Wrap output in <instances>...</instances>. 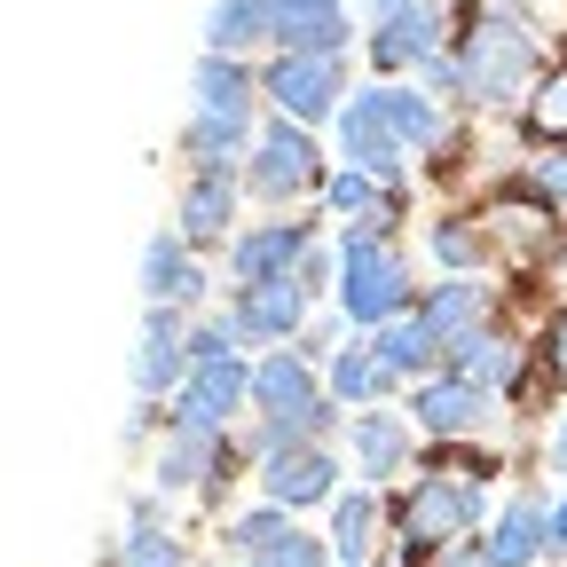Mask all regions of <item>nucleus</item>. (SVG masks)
<instances>
[{"label":"nucleus","mask_w":567,"mask_h":567,"mask_svg":"<svg viewBox=\"0 0 567 567\" xmlns=\"http://www.w3.org/2000/svg\"><path fill=\"white\" fill-rule=\"evenodd\" d=\"M488 308H496V300H488L481 276H450V284H434V292L417 300V316H425V331L442 339V354H450L457 339H473V331L488 323Z\"/></svg>","instance_id":"nucleus-23"},{"label":"nucleus","mask_w":567,"mask_h":567,"mask_svg":"<svg viewBox=\"0 0 567 567\" xmlns=\"http://www.w3.org/2000/svg\"><path fill=\"white\" fill-rule=\"evenodd\" d=\"M450 55L465 71V95L473 103H528L544 80V32L528 24L520 0H465V17L450 32Z\"/></svg>","instance_id":"nucleus-1"},{"label":"nucleus","mask_w":567,"mask_h":567,"mask_svg":"<svg viewBox=\"0 0 567 567\" xmlns=\"http://www.w3.org/2000/svg\"><path fill=\"white\" fill-rule=\"evenodd\" d=\"M481 417H488V394L465 386V379H450V371H434V379L410 386V425H417L425 442H465Z\"/></svg>","instance_id":"nucleus-16"},{"label":"nucleus","mask_w":567,"mask_h":567,"mask_svg":"<svg viewBox=\"0 0 567 567\" xmlns=\"http://www.w3.org/2000/svg\"><path fill=\"white\" fill-rule=\"evenodd\" d=\"M237 567H323V544L316 536H292V544H276L260 559H237Z\"/></svg>","instance_id":"nucleus-36"},{"label":"nucleus","mask_w":567,"mask_h":567,"mask_svg":"<svg viewBox=\"0 0 567 567\" xmlns=\"http://www.w3.org/2000/svg\"><path fill=\"white\" fill-rule=\"evenodd\" d=\"M528 189H536L544 205H559V213H567V151H544V158L528 166Z\"/></svg>","instance_id":"nucleus-35"},{"label":"nucleus","mask_w":567,"mask_h":567,"mask_svg":"<svg viewBox=\"0 0 567 567\" xmlns=\"http://www.w3.org/2000/svg\"><path fill=\"white\" fill-rule=\"evenodd\" d=\"M363 9H371V32H379V24H394V17H410V9H417V0H363Z\"/></svg>","instance_id":"nucleus-39"},{"label":"nucleus","mask_w":567,"mask_h":567,"mask_svg":"<svg viewBox=\"0 0 567 567\" xmlns=\"http://www.w3.org/2000/svg\"><path fill=\"white\" fill-rule=\"evenodd\" d=\"M103 567H182V544H174L166 528H134V520H126V536L111 544Z\"/></svg>","instance_id":"nucleus-32"},{"label":"nucleus","mask_w":567,"mask_h":567,"mask_svg":"<svg viewBox=\"0 0 567 567\" xmlns=\"http://www.w3.org/2000/svg\"><path fill=\"white\" fill-rule=\"evenodd\" d=\"M276 48V0H213L205 17V48L213 55H245V48Z\"/></svg>","instance_id":"nucleus-26"},{"label":"nucleus","mask_w":567,"mask_h":567,"mask_svg":"<svg viewBox=\"0 0 567 567\" xmlns=\"http://www.w3.org/2000/svg\"><path fill=\"white\" fill-rule=\"evenodd\" d=\"M481 551H488V567H536L551 551V505H544L536 488L513 496V505L496 513V528L481 536Z\"/></svg>","instance_id":"nucleus-20"},{"label":"nucleus","mask_w":567,"mask_h":567,"mask_svg":"<svg viewBox=\"0 0 567 567\" xmlns=\"http://www.w3.org/2000/svg\"><path fill=\"white\" fill-rule=\"evenodd\" d=\"M425 252H434L450 276H473V268L488 260V237H481V221H473V213H442V221L425 229Z\"/></svg>","instance_id":"nucleus-30"},{"label":"nucleus","mask_w":567,"mask_h":567,"mask_svg":"<svg viewBox=\"0 0 567 567\" xmlns=\"http://www.w3.org/2000/svg\"><path fill=\"white\" fill-rule=\"evenodd\" d=\"M481 481H450V473H417L410 496H394V536H402V559L425 567L442 559L450 544H465L481 528Z\"/></svg>","instance_id":"nucleus-3"},{"label":"nucleus","mask_w":567,"mask_h":567,"mask_svg":"<svg viewBox=\"0 0 567 567\" xmlns=\"http://www.w3.org/2000/svg\"><path fill=\"white\" fill-rule=\"evenodd\" d=\"M386 386H394V379H386V363L371 354V339H363V347H339L331 363H323V394H331L339 410H371Z\"/></svg>","instance_id":"nucleus-27"},{"label":"nucleus","mask_w":567,"mask_h":567,"mask_svg":"<svg viewBox=\"0 0 567 567\" xmlns=\"http://www.w3.org/2000/svg\"><path fill=\"white\" fill-rule=\"evenodd\" d=\"M308 245H316L308 221H260V229L229 237V284H237V292H245V284H284L308 260Z\"/></svg>","instance_id":"nucleus-11"},{"label":"nucleus","mask_w":567,"mask_h":567,"mask_svg":"<svg viewBox=\"0 0 567 567\" xmlns=\"http://www.w3.org/2000/svg\"><path fill=\"white\" fill-rule=\"evenodd\" d=\"M551 473H567V410H559V425H551Z\"/></svg>","instance_id":"nucleus-40"},{"label":"nucleus","mask_w":567,"mask_h":567,"mask_svg":"<svg viewBox=\"0 0 567 567\" xmlns=\"http://www.w3.org/2000/svg\"><path fill=\"white\" fill-rule=\"evenodd\" d=\"M551 551H567V496L551 505Z\"/></svg>","instance_id":"nucleus-41"},{"label":"nucleus","mask_w":567,"mask_h":567,"mask_svg":"<svg viewBox=\"0 0 567 567\" xmlns=\"http://www.w3.org/2000/svg\"><path fill=\"white\" fill-rule=\"evenodd\" d=\"M245 182H252V197H268V205H292V197L323 189L331 174H323L316 134L268 111V126H260V142H252V166H245Z\"/></svg>","instance_id":"nucleus-6"},{"label":"nucleus","mask_w":567,"mask_h":567,"mask_svg":"<svg viewBox=\"0 0 567 567\" xmlns=\"http://www.w3.org/2000/svg\"><path fill=\"white\" fill-rule=\"evenodd\" d=\"M520 134H528V142H544V151H567V55H559V63H544L536 95L520 103Z\"/></svg>","instance_id":"nucleus-29"},{"label":"nucleus","mask_w":567,"mask_h":567,"mask_svg":"<svg viewBox=\"0 0 567 567\" xmlns=\"http://www.w3.org/2000/svg\"><path fill=\"white\" fill-rule=\"evenodd\" d=\"M425 567H488V551H481V544L465 536V544H450L442 559H425Z\"/></svg>","instance_id":"nucleus-38"},{"label":"nucleus","mask_w":567,"mask_h":567,"mask_svg":"<svg viewBox=\"0 0 567 567\" xmlns=\"http://www.w3.org/2000/svg\"><path fill=\"white\" fill-rule=\"evenodd\" d=\"M481 237L505 245L513 260H528V252H544V245L559 237V205H544L528 182H520V189H496V197L481 205Z\"/></svg>","instance_id":"nucleus-14"},{"label":"nucleus","mask_w":567,"mask_h":567,"mask_svg":"<svg viewBox=\"0 0 567 567\" xmlns=\"http://www.w3.org/2000/svg\"><path fill=\"white\" fill-rule=\"evenodd\" d=\"M151 473H158V496L166 488H221V481H237V442L229 434H189V425H166Z\"/></svg>","instance_id":"nucleus-10"},{"label":"nucleus","mask_w":567,"mask_h":567,"mask_svg":"<svg viewBox=\"0 0 567 567\" xmlns=\"http://www.w3.org/2000/svg\"><path fill=\"white\" fill-rule=\"evenodd\" d=\"M544 363H551V371L567 379V308H559V316L544 323Z\"/></svg>","instance_id":"nucleus-37"},{"label":"nucleus","mask_w":567,"mask_h":567,"mask_svg":"<svg viewBox=\"0 0 567 567\" xmlns=\"http://www.w3.org/2000/svg\"><path fill=\"white\" fill-rule=\"evenodd\" d=\"M245 410H252V363L229 354V363H197L189 371V386L166 410V425H189V434H229Z\"/></svg>","instance_id":"nucleus-7"},{"label":"nucleus","mask_w":567,"mask_h":567,"mask_svg":"<svg viewBox=\"0 0 567 567\" xmlns=\"http://www.w3.org/2000/svg\"><path fill=\"white\" fill-rule=\"evenodd\" d=\"M189 331H182V308H151L142 316V347H134V394L142 402H174L189 386Z\"/></svg>","instance_id":"nucleus-8"},{"label":"nucleus","mask_w":567,"mask_h":567,"mask_svg":"<svg viewBox=\"0 0 567 567\" xmlns=\"http://www.w3.org/2000/svg\"><path fill=\"white\" fill-rule=\"evenodd\" d=\"M410 442H417L410 410H354L347 417V457H354V473H363V488L410 473Z\"/></svg>","instance_id":"nucleus-12"},{"label":"nucleus","mask_w":567,"mask_h":567,"mask_svg":"<svg viewBox=\"0 0 567 567\" xmlns=\"http://www.w3.org/2000/svg\"><path fill=\"white\" fill-rule=\"evenodd\" d=\"M260 95L276 118H292V126H316V118H339L354 95L347 87V55H268L260 63Z\"/></svg>","instance_id":"nucleus-4"},{"label":"nucleus","mask_w":567,"mask_h":567,"mask_svg":"<svg viewBox=\"0 0 567 567\" xmlns=\"http://www.w3.org/2000/svg\"><path fill=\"white\" fill-rule=\"evenodd\" d=\"M174 237L189 252L237 237V174H189L182 182V205H174Z\"/></svg>","instance_id":"nucleus-18"},{"label":"nucleus","mask_w":567,"mask_h":567,"mask_svg":"<svg viewBox=\"0 0 567 567\" xmlns=\"http://www.w3.org/2000/svg\"><path fill=\"white\" fill-rule=\"evenodd\" d=\"M339 158H347L354 174H371L386 197L410 189V151H402L394 126H386V80L347 95V111H339Z\"/></svg>","instance_id":"nucleus-5"},{"label":"nucleus","mask_w":567,"mask_h":567,"mask_svg":"<svg viewBox=\"0 0 567 567\" xmlns=\"http://www.w3.org/2000/svg\"><path fill=\"white\" fill-rule=\"evenodd\" d=\"M300 528H292V513L284 505H260V513H245V520H229V551L237 559H260V551H276V544H292Z\"/></svg>","instance_id":"nucleus-31"},{"label":"nucleus","mask_w":567,"mask_h":567,"mask_svg":"<svg viewBox=\"0 0 567 567\" xmlns=\"http://www.w3.org/2000/svg\"><path fill=\"white\" fill-rule=\"evenodd\" d=\"M371 354L386 363V379H434V363H450L442 339L425 331V316H417V308H410V316H394L386 331H371Z\"/></svg>","instance_id":"nucleus-24"},{"label":"nucleus","mask_w":567,"mask_h":567,"mask_svg":"<svg viewBox=\"0 0 567 567\" xmlns=\"http://www.w3.org/2000/svg\"><path fill=\"white\" fill-rule=\"evenodd\" d=\"M308 292H300V284L292 276H284V284H245V292H229V316H237V331L245 339H260V347H292L300 331H308Z\"/></svg>","instance_id":"nucleus-15"},{"label":"nucleus","mask_w":567,"mask_h":567,"mask_svg":"<svg viewBox=\"0 0 567 567\" xmlns=\"http://www.w3.org/2000/svg\"><path fill=\"white\" fill-rule=\"evenodd\" d=\"M252 103H260V71H245V55H197L189 71V118H229V126H252Z\"/></svg>","instance_id":"nucleus-13"},{"label":"nucleus","mask_w":567,"mask_h":567,"mask_svg":"<svg viewBox=\"0 0 567 567\" xmlns=\"http://www.w3.org/2000/svg\"><path fill=\"white\" fill-rule=\"evenodd\" d=\"M450 32H457V24H442L434 0H417L410 17H394V24H379V32L363 40V55L386 71V80H394V71H425V63H434V55L450 48Z\"/></svg>","instance_id":"nucleus-17"},{"label":"nucleus","mask_w":567,"mask_h":567,"mask_svg":"<svg viewBox=\"0 0 567 567\" xmlns=\"http://www.w3.org/2000/svg\"><path fill=\"white\" fill-rule=\"evenodd\" d=\"M292 284H300V292H308V300H323V292H339V245H323V237H316V245H308V260L292 268Z\"/></svg>","instance_id":"nucleus-34"},{"label":"nucleus","mask_w":567,"mask_h":567,"mask_svg":"<svg viewBox=\"0 0 567 567\" xmlns=\"http://www.w3.org/2000/svg\"><path fill=\"white\" fill-rule=\"evenodd\" d=\"M142 300H151V308H182V316L205 300V276H197V260H189V245L174 229L142 245Z\"/></svg>","instance_id":"nucleus-21"},{"label":"nucleus","mask_w":567,"mask_h":567,"mask_svg":"<svg viewBox=\"0 0 567 567\" xmlns=\"http://www.w3.org/2000/svg\"><path fill=\"white\" fill-rule=\"evenodd\" d=\"M450 379H465V386H481V394H520V339L513 331H496V323H481L473 339H457L450 347Z\"/></svg>","instance_id":"nucleus-19"},{"label":"nucleus","mask_w":567,"mask_h":567,"mask_svg":"<svg viewBox=\"0 0 567 567\" xmlns=\"http://www.w3.org/2000/svg\"><path fill=\"white\" fill-rule=\"evenodd\" d=\"M339 323L354 331H386L410 316V268L394 252V229H339Z\"/></svg>","instance_id":"nucleus-2"},{"label":"nucleus","mask_w":567,"mask_h":567,"mask_svg":"<svg viewBox=\"0 0 567 567\" xmlns=\"http://www.w3.org/2000/svg\"><path fill=\"white\" fill-rule=\"evenodd\" d=\"M386 126H394V142H402L410 158H425V151H442V142H450L442 103L425 95L417 80H410V87H402V80H386Z\"/></svg>","instance_id":"nucleus-25"},{"label":"nucleus","mask_w":567,"mask_h":567,"mask_svg":"<svg viewBox=\"0 0 567 567\" xmlns=\"http://www.w3.org/2000/svg\"><path fill=\"white\" fill-rule=\"evenodd\" d=\"M276 55H347L339 0H276Z\"/></svg>","instance_id":"nucleus-22"},{"label":"nucleus","mask_w":567,"mask_h":567,"mask_svg":"<svg viewBox=\"0 0 567 567\" xmlns=\"http://www.w3.org/2000/svg\"><path fill=\"white\" fill-rule=\"evenodd\" d=\"M339 9H347V0H339Z\"/></svg>","instance_id":"nucleus-42"},{"label":"nucleus","mask_w":567,"mask_h":567,"mask_svg":"<svg viewBox=\"0 0 567 567\" xmlns=\"http://www.w3.org/2000/svg\"><path fill=\"white\" fill-rule=\"evenodd\" d=\"M260 496H268V505H284V513L331 505V496H339V457H331L323 442H308V450H268V457H260Z\"/></svg>","instance_id":"nucleus-9"},{"label":"nucleus","mask_w":567,"mask_h":567,"mask_svg":"<svg viewBox=\"0 0 567 567\" xmlns=\"http://www.w3.org/2000/svg\"><path fill=\"white\" fill-rule=\"evenodd\" d=\"M371 528H379V488L331 496V559L339 567H363L371 559Z\"/></svg>","instance_id":"nucleus-28"},{"label":"nucleus","mask_w":567,"mask_h":567,"mask_svg":"<svg viewBox=\"0 0 567 567\" xmlns=\"http://www.w3.org/2000/svg\"><path fill=\"white\" fill-rule=\"evenodd\" d=\"M237 347H245L237 316H205V323H189V363H229Z\"/></svg>","instance_id":"nucleus-33"}]
</instances>
